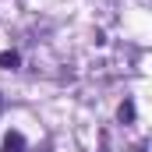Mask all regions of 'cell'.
I'll return each instance as SVG.
<instances>
[{"label":"cell","instance_id":"1","mask_svg":"<svg viewBox=\"0 0 152 152\" xmlns=\"http://www.w3.org/2000/svg\"><path fill=\"white\" fill-rule=\"evenodd\" d=\"M4 152H25V138H21L18 131H11V134L4 138Z\"/></svg>","mask_w":152,"mask_h":152},{"label":"cell","instance_id":"2","mask_svg":"<svg viewBox=\"0 0 152 152\" xmlns=\"http://www.w3.org/2000/svg\"><path fill=\"white\" fill-rule=\"evenodd\" d=\"M0 64L4 67H18V53H0Z\"/></svg>","mask_w":152,"mask_h":152},{"label":"cell","instance_id":"3","mask_svg":"<svg viewBox=\"0 0 152 152\" xmlns=\"http://www.w3.org/2000/svg\"><path fill=\"white\" fill-rule=\"evenodd\" d=\"M0 106H4V103H0Z\"/></svg>","mask_w":152,"mask_h":152}]
</instances>
